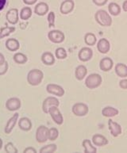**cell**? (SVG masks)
<instances>
[{"label": "cell", "instance_id": "6da1fadb", "mask_svg": "<svg viewBox=\"0 0 127 153\" xmlns=\"http://www.w3.org/2000/svg\"><path fill=\"white\" fill-rule=\"evenodd\" d=\"M44 78L43 71L39 69H33L27 75V82L31 86H37L42 82Z\"/></svg>", "mask_w": 127, "mask_h": 153}, {"label": "cell", "instance_id": "7a4b0ae2", "mask_svg": "<svg viewBox=\"0 0 127 153\" xmlns=\"http://www.w3.org/2000/svg\"><path fill=\"white\" fill-rule=\"evenodd\" d=\"M95 19L102 26H110L112 24V19L109 14L104 10H99L95 13Z\"/></svg>", "mask_w": 127, "mask_h": 153}, {"label": "cell", "instance_id": "3957f363", "mask_svg": "<svg viewBox=\"0 0 127 153\" xmlns=\"http://www.w3.org/2000/svg\"><path fill=\"white\" fill-rule=\"evenodd\" d=\"M102 77L99 74H91L85 80V85L89 89H95L102 83Z\"/></svg>", "mask_w": 127, "mask_h": 153}, {"label": "cell", "instance_id": "277c9868", "mask_svg": "<svg viewBox=\"0 0 127 153\" xmlns=\"http://www.w3.org/2000/svg\"><path fill=\"white\" fill-rule=\"evenodd\" d=\"M36 140L38 143H45L49 140V128L45 126H39L36 132Z\"/></svg>", "mask_w": 127, "mask_h": 153}, {"label": "cell", "instance_id": "5b68a950", "mask_svg": "<svg viewBox=\"0 0 127 153\" xmlns=\"http://www.w3.org/2000/svg\"><path fill=\"white\" fill-rule=\"evenodd\" d=\"M60 102L56 97H48L42 103V110L45 114H49V109L52 106H59Z\"/></svg>", "mask_w": 127, "mask_h": 153}, {"label": "cell", "instance_id": "8992f818", "mask_svg": "<svg viewBox=\"0 0 127 153\" xmlns=\"http://www.w3.org/2000/svg\"><path fill=\"white\" fill-rule=\"evenodd\" d=\"M48 37H49L51 42L55 44L62 43L64 41V39H65V36H64L63 32H61V30H56L50 31L48 33Z\"/></svg>", "mask_w": 127, "mask_h": 153}, {"label": "cell", "instance_id": "52a82bcc", "mask_svg": "<svg viewBox=\"0 0 127 153\" xmlns=\"http://www.w3.org/2000/svg\"><path fill=\"white\" fill-rule=\"evenodd\" d=\"M46 91H47L48 93L57 96V97H62L65 93L64 90L61 86L53 84V83L48 84L47 87H46Z\"/></svg>", "mask_w": 127, "mask_h": 153}, {"label": "cell", "instance_id": "ba28073f", "mask_svg": "<svg viewBox=\"0 0 127 153\" xmlns=\"http://www.w3.org/2000/svg\"><path fill=\"white\" fill-rule=\"evenodd\" d=\"M49 114L51 115L52 120L54 121L55 123L57 125H62L64 122V117L62 116L61 113L59 110V109L57 108V106H52L49 109Z\"/></svg>", "mask_w": 127, "mask_h": 153}, {"label": "cell", "instance_id": "9c48e42d", "mask_svg": "<svg viewBox=\"0 0 127 153\" xmlns=\"http://www.w3.org/2000/svg\"><path fill=\"white\" fill-rule=\"evenodd\" d=\"M88 106L84 103H76L72 106V113L78 117H83L87 114Z\"/></svg>", "mask_w": 127, "mask_h": 153}, {"label": "cell", "instance_id": "30bf717a", "mask_svg": "<svg viewBox=\"0 0 127 153\" xmlns=\"http://www.w3.org/2000/svg\"><path fill=\"white\" fill-rule=\"evenodd\" d=\"M7 21L11 25H16L18 22L19 15H18V10L16 8L9 10L6 14Z\"/></svg>", "mask_w": 127, "mask_h": 153}, {"label": "cell", "instance_id": "8fae6325", "mask_svg": "<svg viewBox=\"0 0 127 153\" xmlns=\"http://www.w3.org/2000/svg\"><path fill=\"white\" fill-rule=\"evenodd\" d=\"M6 107L9 111H16L20 109L21 101L18 98H10L6 102Z\"/></svg>", "mask_w": 127, "mask_h": 153}, {"label": "cell", "instance_id": "7c38bea8", "mask_svg": "<svg viewBox=\"0 0 127 153\" xmlns=\"http://www.w3.org/2000/svg\"><path fill=\"white\" fill-rule=\"evenodd\" d=\"M92 56H93V52L91 48L84 47V48H81L79 52L78 57H79V60L83 62H87L91 59Z\"/></svg>", "mask_w": 127, "mask_h": 153}, {"label": "cell", "instance_id": "4fadbf2b", "mask_svg": "<svg viewBox=\"0 0 127 153\" xmlns=\"http://www.w3.org/2000/svg\"><path fill=\"white\" fill-rule=\"evenodd\" d=\"M75 7V3L73 0H64L61 5L60 10L63 14H68L72 11Z\"/></svg>", "mask_w": 127, "mask_h": 153}, {"label": "cell", "instance_id": "5bb4252c", "mask_svg": "<svg viewBox=\"0 0 127 153\" xmlns=\"http://www.w3.org/2000/svg\"><path fill=\"white\" fill-rule=\"evenodd\" d=\"M108 126H109V129L111 131V135L114 137H117L118 136L122 133V127L119 124H118L113 120L110 119L108 121Z\"/></svg>", "mask_w": 127, "mask_h": 153}, {"label": "cell", "instance_id": "9a60e30c", "mask_svg": "<svg viewBox=\"0 0 127 153\" xmlns=\"http://www.w3.org/2000/svg\"><path fill=\"white\" fill-rule=\"evenodd\" d=\"M18 116H19V114H18V113H16V114H14L13 115V117H11L8 120L4 129V132L6 134H10V133H11L12 130H13V128H14V126H15L16 123H17V121H18Z\"/></svg>", "mask_w": 127, "mask_h": 153}, {"label": "cell", "instance_id": "2e32d148", "mask_svg": "<svg viewBox=\"0 0 127 153\" xmlns=\"http://www.w3.org/2000/svg\"><path fill=\"white\" fill-rule=\"evenodd\" d=\"M49 5L46 2H41L36 5L34 8V13L38 16H44L49 12Z\"/></svg>", "mask_w": 127, "mask_h": 153}, {"label": "cell", "instance_id": "e0dca14e", "mask_svg": "<svg viewBox=\"0 0 127 153\" xmlns=\"http://www.w3.org/2000/svg\"><path fill=\"white\" fill-rule=\"evenodd\" d=\"M113 60L109 57H104L100 61L99 68L103 71H109L113 68Z\"/></svg>", "mask_w": 127, "mask_h": 153}, {"label": "cell", "instance_id": "ac0fdd59", "mask_svg": "<svg viewBox=\"0 0 127 153\" xmlns=\"http://www.w3.org/2000/svg\"><path fill=\"white\" fill-rule=\"evenodd\" d=\"M6 48L10 52L18 51L20 48V44L17 39L9 38L6 41Z\"/></svg>", "mask_w": 127, "mask_h": 153}, {"label": "cell", "instance_id": "d6986e66", "mask_svg": "<svg viewBox=\"0 0 127 153\" xmlns=\"http://www.w3.org/2000/svg\"><path fill=\"white\" fill-rule=\"evenodd\" d=\"M110 48H111V45L110 42L107 41V39L102 38L99 40V41L98 42L97 48L98 50L99 51V53H107L109 52Z\"/></svg>", "mask_w": 127, "mask_h": 153}, {"label": "cell", "instance_id": "ffe728a7", "mask_svg": "<svg viewBox=\"0 0 127 153\" xmlns=\"http://www.w3.org/2000/svg\"><path fill=\"white\" fill-rule=\"evenodd\" d=\"M92 142L95 146H104L108 144V140L102 135L95 134L92 137Z\"/></svg>", "mask_w": 127, "mask_h": 153}, {"label": "cell", "instance_id": "44dd1931", "mask_svg": "<svg viewBox=\"0 0 127 153\" xmlns=\"http://www.w3.org/2000/svg\"><path fill=\"white\" fill-rule=\"evenodd\" d=\"M19 128L23 131H30L32 128V121L28 117H22L18 121Z\"/></svg>", "mask_w": 127, "mask_h": 153}, {"label": "cell", "instance_id": "7402d4cb", "mask_svg": "<svg viewBox=\"0 0 127 153\" xmlns=\"http://www.w3.org/2000/svg\"><path fill=\"white\" fill-rule=\"evenodd\" d=\"M41 61L44 64L48 65V66L52 65L55 63L54 56H53L52 53H49V52H46L41 56Z\"/></svg>", "mask_w": 127, "mask_h": 153}, {"label": "cell", "instance_id": "603a6c76", "mask_svg": "<svg viewBox=\"0 0 127 153\" xmlns=\"http://www.w3.org/2000/svg\"><path fill=\"white\" fill-rule=\"evenodd\" d=\"M87 74V69L84 65H79L76 68L75 71V78L78 80H83Z\"/></svg>", "mask_w": 127, "mask_h": 153}, {"label": "cell", "instance_id": "cb8c5ba5", "mask_svg": "<svg viewBox=\"0 0 127 153\" xmlns=\"http://www.w3.org/2000/svg\"><path fill=\"white\" fill-rule=\"evenodd\" d=\"M115 72L119 77L125 78L127 76V66L124 64H117L115 66Z\"/></svg>", "mask_w": 127, "mask_h": 153}, {"label": "cell", "instance_id": "d4e9b609", "mask_svg": "<svg viewBox=\"0 0 127 153\" xmlns=\"http://www.w3.org/2000/svg\"><path fill=\"white\" fill-rule=\"evenodd\" d=\"M102 114L107 117H112L118 114V110L111 106H107L102 109Z\"/></svg>", "mask_w": 127, "mask_h": 153}, {"label": "cell", "instance_id": "484cf974", "mask_svg": "<svg viewBox=\"0 0 127 153\" xmlns=\"http://www.w3.org/2000/svg\"><path fill=\"white\" fill-rule=\"evenodd\" d=\"M15 31V27L14 26H6V27H2L0 29V39L4 38L6 37H8L10 34Z\"/></svg>", "mask_w": 127, "mask_h": 153}, {"label": "cell", "instance_id": "4316f807", "mask_svg": "<svg viewBox=\"0 0 127 153\" xmlns=\"http://www.w3.org/2000/svg\"><path fill=\"white\" fill-rule=\"evenodd\" d=\"M32 16V10L30 7H23L20 11V19L23 21H27Z\"/></svg>", "mask_w": 127, "mask_h": 153}, {"label": "cell", "instance_id": "83f0119b", "mask_svg": "<svg viewBox=\"0 0 127 153\" xmlns=\"http://www.w3.org/2000/svg\"><path fill=\"white\" fill-rule=\"evenodd\" d=\"M108 10H109L110 14L114 16H117L121 13L120 6L115 2H111L108 6Z\"/></svg>", "mask_w": 127, "mask_h": 153}, {"label": "cell", "instance_id": "f1b7e54d", "mask_svg": "<svg viewBox=\"0 0 127 153\" xmlns=\"http://www.w3.org/2000/svg\"><path fill=\"white\" fill-rule=\"evenodd\" d=\"M83 146L84 148V152L85 153H95L97 152L96 148L92 146L91 142L89 140H84L83 141Z\"/></svg>", "mask_w": 127, "mask_h": 153}, {"label": "cell", "instance_id": "f546056e", "mask_svg": "<svg viewBox=\"0 0 127 153\" xmlns=\"http://www.w3.org/2000/svg\"><path fill=\"white\" fill-rule=\"evenodd\" d=\"M84 41H85V43L87 45L92 46L94 45H95L96 41H97V39H96L95 35L93 34L92 33H87L85 35V37H84Z\"/></svg>", "mask_w": 127, "mask_h": 153}, {"label": "cell", "instance_id": "4dcf8cb0", "mask_svg": "<svg viewBox=\"0 0 127 153\" xmlns=\"http://www.w3.org/2000/svg\"><path fill=\"white\" fill-rule=\"evenodd\" d=\"M13 59H14V61L18 64H25L28 59L27 56H26L25 54H23V53H21L14 54Z\"/></svg>", "mask_w": 127, "mask_h": 153}, {"label": "cell", "instance_id": "1f68e13d", "mask_svg": "<svg viewBox=\"0 0 127 153\" xmlns=\"http://www.w3.org/2000/svg\"><path fill=\"white\" fill-rule=\"evenodd\" d=\"M57 147L55 144H48L40 149V153H53L57 151Z\"/></svg>", "mask_w": 127, "mask_h": 153}, {"label": "cell", "instance_id": "d6a6232c", "mask_svg": "<svg viewBox=\"0 0 127 153\" xmlns=\"http://www.w3.org/2000/svg\"><path fill=\"white\" fill-rule=\"evenodd\" d=\"M55 55H56V57L59 59H64L67 57V52L64 48H58L56 49V52H55Z\"/></svg>", "mask_w": 127, "mask_h": 153}, {"label": "cell", "instance_id": "836d02e7", "mask_svg": "<svg viewBox=\"0 0 127 153\" xmlns=\"http://www.w3.org/2000/svg\"><path fill=\"white\" fill-rule=\"evenodd\" d=\"M59 137V131L56 128H49V140H55Z\"/></svg>", "mask_w": 127, "mask_h": 153}, {"label": "cell", "instance_id": "e575fe53", "mask_svg": "<svg viewBox=\"0 0 127 153\" xmlns=\"http://www.w3.org/2000/svg\"><path fill=\"white\" fill-rule=\"evenodd\" d=\"M5 151L8 153H18V149H16L14 144L9 142L5 145Z\"/></svg>", "mask_w": 127, "mask_h": 153}, {"label": "cell", "instance_id": "d590c367", "mask_svg": "<svg viewBox=\"0 0 127 153\" xmlns=\"http://www.w3.org/2000/svg\"><path fill=\"white\" fill-rule=\"evenodd\" d=\"M48 22H49V26L50 28L55 26V13L53 11H51L48 14Z\"/></svg>", "mask_w": 127, "mask_h": 153}, {"label": "cell", "instance_id": "8d00e7d4", "mask_svg": "<svg viewBox=\"0 0 127 153\" xmlns=\"http://www.w3.org/2000/svg\"><path fill=\"white\" fill-rule=\"evenodd\" d=\"M8 68H9V65H8V63L7 61L3 64H0V76H3L7 73V71H8Z\"/></svg>", "mask_w": 127, "mask_h": 153}, {"label": "cell", "instance_id": "74e56055", "mask_svg": "<svg viewBox=\"0 0 127 153\" xmlns=\"http://www.w3.org/2000/svg\"><path fill=\"white\" fill-rule=\"evenodd\" d=\"M92 1H93V2L95 5H97L99 7L104 6L107 2V0H92Z\"/></svg>", "mask_w": 127, "mask_h": 153}, {"label": "cell", "instance_id": "f35d334b", "mask_svg": "<svg viewBox=\"0 0 127 153\" xmlns=\"http://www.w3.org/2000/svg\"><path fill=\"white\" fill-rule=\"evenodd\" d=\"M24 153H37V150L32 147H29V148H26L25 149H24L23 151Z\"/></svg>", "mask_w": 127, "mask_h": 153}, {"label": "cell", "instance_id": "ab89813d", "mask_svg": "<svg viewBox=\"0 0 127 153\" xmlns=\"http://www.w3.org/2000/svg\"><path fill=\"white\" fill-rule=\"evenodd\" d=\"M119 86L123 89H127V79H123L120 81Z\"/></svg>", "mask_w": 127, "mask_h": 153}, {"label": "cell", "instance_id": "60d3db41", "mask_svg": "<svg viewBox=\"0 0 127 153\" xmlns=\"http://www.w3.org/2000/svg\"><path fill=\"white\" fill-rule=\"evenodd\" d=\"M22 1L26 5H34L37 0H22Z\"/></svg>", "mask_w": 127, "mask_h": 153}, {"label": "cell", "instance_id": "b9f144b4", "mask_svg": "<svg viewBox=\"0 0 127 153\" xmlns=\"http://www.w3.org/2000/svg\"><path fill=\"white\" fill-rule=\"evenodd\" d=\"M6 4H7V0H0V11L4 9Z\"/></svg>", "mask_w": 127, "mask_h": 153}, {"label": "cell", "instance_id": "7bdbcfd3", "mask_svg": "<svg viewBox=\"0 0 127 153\" xmlns=\"http://www.w3.org/2000/svg\"><path fill=\"white\" fill-rule=\"evenodd\" d=\"M5 62H6V59H5L4 56L0 53V64H3V63H5Z\"/></svg>", "mask_w": 127, "mask_h": 153}, {"label": "cell", "instance_id": "ee69618b", "mask_svg": "<svg viewBox=\"0 0 127 153\" xmlns=\"http://www.w3.org/2000/svg\"><path fill=\"white\" fill-rule=\"evenodd\" d=\"M123 10H125L126 12H127V0L124 1V2H123Z\"/></svg>", "mask_w": 127, "mask_h": 153}, {"label": "cell", "instance_id": "f6af8a7d", "mask_svg": "<svg viewBox=\"0 0 127 153\" xmlns=\"http://www.w3.org/2000/svg\"><path fill=\"white\" fill-rule=\"evenodd\" d=\"M2 144H3V142H2V140L0 138V150L2 149Z\"/></svg>", "mask_w": 127, "mask_h": 153}]
</instances>
